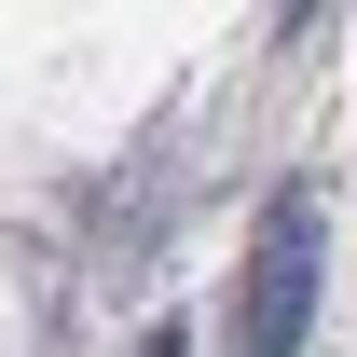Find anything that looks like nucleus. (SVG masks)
Returning <instances> with one entry per match:
<instances>
[{"instance_id":"nucleus-2","label":"nucleus","mask_w":357,"mask_h":357,"mask_svg":"<svg viewBox=\"0 0 357 357\" xmlns=\"http://www.w3.org/2000/svg\"><path fill=\"white\" fill-rule=\"evenodd\" d=\"M137 357H192V330H178V316H151V330H137Z\"/></svg>"},{"instance_id":"nucleus-1","label":"nucleus","mask_w":357,"mask_h":357,"mask_svg":"<svg viewBox=\"0 0 357 357\" xmlns=\"http://www.w3.org/2000/svg\"><path fill=\"white\" fill-rule=\"evenodd\" d=\"M316 275H330V206H316V192H275L261 248H248V275H234V357H303Z\"/></svg>"}]
</instances>
